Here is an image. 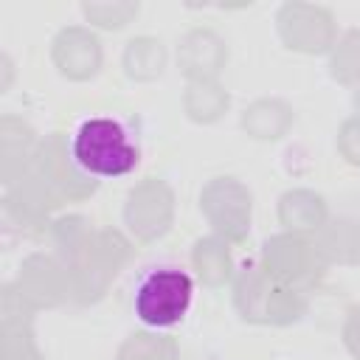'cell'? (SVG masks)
Masks as SVG:
<instances>
[{
    "mask_svg": "<svg viewBox=\"0 0 360 360\" xmlns=\"http://www.w3.org/2000/svg\"><path fill=\"white\" fill-rule=\"evenodd\" d=\"M70 155L84 174L124 177L141 163V143L121 118L90 115L73 129Z\"/></svg>",
    "mask_w": 360,
    "mask_h": 360,
    "instance_id": "cell-1",
    "label": "cell"
},
{
    "mask_svg": "<svg viewBox=\"0 0 360 360\" xmlns=\"http://www.w3.org/2000/svg\"><path fill=\"white\" fill-rule=\"evenodd\" d=\"M194 301V281L180 267H155L135 287V318L152 329L177 326Z\"/></svg>",
    "mask_w": 360,
    "mask_h": 360,
    "instance_id": "cell-2",
    "label": "cell"
}]
</instances>
